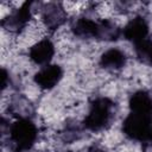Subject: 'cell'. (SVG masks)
Returning <instances> with one entry per match:
<instances>
[{
    "label": "cell",
    "instance_id": "7c38bea8",
    "mask_svg": "<svg viewBox=\"0 0 152 152\" xmlns=\"http://www.w3.org/2000/svg\"><path fill=\"white\" fill-rule=\"evenodd\" d=\"M134 55L137 59L148 66H152V39L147 38L134 44Z\"/></svg>",
    "mask_w": 152,
    "mask_h": 152
},
{
    "label": "cell",
    "instance_id": "4fadbf2b",
    "mask_svg": "<svg viewBox=\"0 0 152 152\" xmlns=\"http://www.w3.org/2000/svg\"><path fill=\"white\" fill-rule=\"evenodd\" d=\"M86 152H107V151H106L103 147L99 146V145H93V146L88 147Z\"/></svg>",
    "mask_w": 152,
    "mask_h": 152
},
{
    "label": "cell",
    "instance_id": "9c48e42d",
    "mask_svg": "<svg viewBox=\"0 0 152 152\" xmlns=\"http://www.w3.org/2000/svg\"><path fill=\"white\" fill-rule=\"evenodd\" d=\"M56 53V46L49 38H42L33 43L28 49V59L40 66L51 64V61Z\"/></svg>",
    "mask_w": 152,
    "mask_h": 152
},
{
    "label": "cell",
    "instance_id": "8992f818",
    "mask_svg": "<svg viewBox=\"0 0 152 152\" xmlns=\"http://www.w3.org/2000/svg\"><path fill=\"white\" fill-rule=\"evenodd\" d=\"M101 19L80 15L70 23L71 33L81 39H100Z\"/></svg>",
    "mask_w": 152,
    "mask_h": 152
},
{
    "label": "cell",
    "instance_id": "5b68a950",
    "mask_svg": "<svg viewBox=\"0 0 152 152\" xmlns=\"http://www.w3.org/2000/svg\"><path fill=\"white\" fill-rule=\"evenodd\" d=\"M40 21L50 31H57L68 21V12L61 2H48L39 7Z\"/></svg>",
    "mask_w": 152,
    "mask_h": 152
},
{
    "label": "cell",
    "instance_id": "30bf717a",
    "mask_svg": "<svg viewBox=\"0 0 152 152\" xmlns=\"http://www.w3.org/2000/svg\"><path fill=\"white\" fill-rule=\"evenodd\" d=\"M99 64L104 70L118 71L126 66L127 55L125 53L124 50L119 48H109L101 53L99 58Z\"/></svg>",
    "mask_w": 152,
    "mask_h": 152
},
{
    "label": "cell",
    "instance_id": "6da1fadb",
    "mask_svg": "<svg viewBox=\"0 0 152 152\" xmlns=\"http://www.w3.org/2000/svg\"><path fill=\"white\" fill-rule=\"evenodd\" d=\"M39 129L27 116H19L7 127L8 148L12 152H28L37 144Z\"/></svg>",
    "mask_w": 152,
    "mask_h": 152
},
{
    "label": "cell",
    "instance_id": "277c9868",
    "mask_svg": "<svg viewBox=\"0 0 152 152\" xmlns=\"http://www.w3.org/2000/svg\"><path fill=\"white\" fill-rule=\"evenodd\" d=\"M36 2H24L18 8L12 10L1 21V25L5 30H7L11 33H21L30 24Z\"/></svg>",
    "mask_w": 152,
    "mask_h": 152
},
{
    "label": "cell",
    "instance_id": "ba28073f",
    "mask_svg": "<svg viewBox=\"0 0 152 152\" xmlns=\"http://www.w3.org/2000/svg\"><path fill=\"white\" fill-rule=\"evenodd\" d=\"M122 37L133 45L150 38V24L147 19L142 15H134L122 27Z\"/></svg>",
    "mask_w": 152,
    "mask_h": 152
},
{
    "label": "cell",
    "instance_id": "7a4b0ae2",
    "mask_svg": "<svg viewBox=\"0 0 152 152\" xmlns=\"http://www.w3.org/2000/svg\"><path fill=\"white\" fill-rule=\"evenodd\" d=\"M115 102L107 96L95 97L88 108V112L82 121L84 131L91 133H100L106 131L115 118Z\"/></svg>",
    "mask_w": 152,
    "mask_h": 152
},
{
    "label": "cell",
    "instance_id": "52a82bcc",
    "mask_svg": "<svg viewBox=\"0 0 152 152\" xmlns=\"http://www.w3.org/2000/svg\"><path fill=\"white\" fill-rule=\"evenodd\" d=\"M63 74L64 71L59 64L51 63L40 66L38 71H36L33 75V82L42 90H51L59 84L63 78Z\"/></svg>",
    "mask_w": 152,
    "mask_h": 152
},
{
    "label": "cell",
    "instance_id": "8fae6325",
    "mask_svg": "<svg viewBox=\"0 0 152 152\" xmlns=\"http://www.w3.org/2000/svg\"><path fill=\"white\" fill-rule=\"evenodd\" d=\"M131 113L141 115H152V94L145 89L135 90L128 100Z\"/></svg>",
    "mask_w": 152,
    "mask_h": 152
},
{
    "label": "cell",
    "instance_id": "3957f363",
    "mask_svg": "<svg viewBox=\"0 0 152 152\" xmlns=\"http://www.w3.org/2000/svg\"><path fill=\"white\" fill-rule=\"evenodd\" d=\"M122 133L132 141L152 142V115L129 112L122 122Z\"/></svg>",
    "mask_w": 152,
    "mask_h": 152
}]
</instances>
